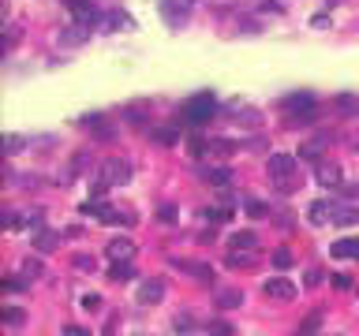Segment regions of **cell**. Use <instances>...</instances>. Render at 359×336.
Returning a JSON list of instances; mask_svg holds the SVG:
<instances>
[{
  "label": "cell",
  "instance_id": "obj_1",
  "mask_svg": "<svg viewBox=\"0 0 359 336\" xmlns=\"http://www.w3.org/2000/svg\"><path fill=\"white\" fill-rule=\"evenodd\" d=\"M266 172H269V180H274V187L281 194H292L300 187V172H296V157H288V154H274L266 161Z\"/></svg>",
  "mask_w": 359,
  "mask_h": 336
},
{
  "label": "cell",
  "instance_id": "obj_2",
  "mask_svg": "<svg viewBox=\"0 0 359 336\" xmlns=\"http://www.w3.org/2000/svg\"><path fill=\"white\" fill-rule=\"evenodd\" d=\"M124 183H132V161L113 157V161H105L101 172L94 176V191H105V187H124Z\"/></svg>",
  "mask_w": 359,
  "mask_h": 336
},
{
  "label": "cell",
  "instance_id": "obj_3",
  "mask_svg": "<svg viewBox=\"0 0 359 336\" xmlns=\"http://www.w3.org/2000/svg\"><path fill=\"white\" fill-rule=\"evenodd\" d=\"M217 116V97L213 94H195L188 105H183V120L195 124V127H202V124H210Z\"/></svg>",
  "mask_w": 359,
  "mask_h": 336
},
{
  "label": "cell",
  "instance_id": "obj_4",
  "mask_svg": "<svg viewBox=\"0 0 359 336\" xmlns=\"http://www.w3.org/2000/svg\"><path fill=\"white\" fill-rule=\"evenodd\" d=\"M281 108L288 112V120L292 124H311L314 120V94H307V90H300V94H288L285 101H281Z\"/></svg>",
  "mask_w": 359,
  "mask_h": 336
},
{
  "label": "cell",
  "instance_id": "obj_5",
  "mask_svg": "<svg viewBox=\"0 0 359 336\" xmlns=\"http://www.w3.org/2000/svg\"><path fill=\"white\" fill-rule=\"evenodd\" d=\"M195 12V0H161V19L169 27H183Z\"/></svg>",
  "mask_w": 359,
  "mask_h": 336
},
{
  "label": "cell",
  "instance_id": "obj_6",
  "mask_svg": "<svg viewBox=\"0 0 359 336\" xmlns=\"http://www.w3.org/2000/svg\"><path fill=\"white\" fill-rule=\"evenodd\" d=\"M161 299H165V280H161V277L143 280V284H139V291H135V302H139V307H157Z\"/></svg>",
  "mask_w": 359,
  "mask_h": 336
},
{
  "label": "cell",
  "instance_id": "obj_7",
  "mask_svg": "<svg viewBox=\"0 0 359 336\" xmlns=\"http://www.w3.org/2000/svg\"><path fill=\"white\" fill-rule=\"evenodd\" d=\"M90 30H94V27H86V23H79V19H75L71 27H64V30H60V45H64V49L86 45V41H90Z\"/></svg>",
  "mask_w": 359,
  "mask_h": 336
},
{
  "label": "cell",
  "instance_id": "obj_8",
  "mask_svg": "<svg viewBox=\"0 0 359 336\" xmlns=\"http://www.w3.org/2000/svg\"><path fill=\"white\" fill-rule=\"evenodd\" d=\"M266 299H274V302H292L296 299V284L292 280H285V277H277V280H266Z\"/></svg>",
  "mask_w": 359,
  "mask_h": 336
},
{
  "label": "cell",
  "instance_id": "obj_9",
  "mask_svg": "<svg viewBox=\"0 0 359 336\" xmlns=\"http://www.w3.org/2000/svg\"><path fill=\"white\" fill-rule=\"evenodd\" d=\"M105 254H108V262H132V258H135V243L124 240V235H116V240L105 243Z\"/></svg>",
  "mask_w": 359,
  "mask_h": 336
},
{
  "label": "cell",
  "instance_id": "obj_10",
  "mask_svg": "<svg viewBox=\"0 0 359 336\" xmlns=\"http://www.w3.org/2000/svg\"><path fill=\"white\" fill-rule=\"evenodd\" d=\"M337 228H352V224H359V205L352 202H333V221Z\"/></svg>",
  "mask_w": 359,
  "mask_h": 336
},
{
  "label": "cell",
  "instance_id": "obj_11",
  "mask_svg": "<svg viewBox=\"0 0 359 336\" xmlns=\"http://www.w3.org/2000/svg\"><path fill=\"white\" fill-rule=\"evenodd\" d=\"M172 265H176L180 273H188V277H195V280H202V284H213V269L206 265V262H188V258H176Z\"/></svg>",
  "mask_w": 359,
  "mask_h": 336
},
{
  "label": "cell",
  "instance_id": "obj_12",
  "mask_svg": "<svg viewBox=\"0 0 359 336\" xmlns=\"http://www.w3.org/2000/svg\"><path fill=\"white\" fill-rule=\"evenodd\" d=\"M68 8H71V15L79 19V23H86V27H97V23H101V12H97L90 0H68Z\"/></svg>",
  "mask_w": 359,
  "mask_h": 336
},
{
  "label": "cell",
  "instance_id": "obj_13",
  "mask_svg": "<svg viewBox=\"0 0 359 336\" xmlns=\"http://www.w3.org/2000/svg\"><path fill=\"white\" fill-rule=\"evenodd\" d=\"M225 265L228 269H255L258 265V251H239V247H232L225 258Z\"/></svg>",
  "mask_w": 359,
  "mask_h": 336
},
{
  "label": "cell",
  "instance_id": "obj_14",
  "mask_svg": "<svg viewBox=\"0 0 359 336\" xmlns=\"http://www.w3.org/2000/svg\"><path fill=\"white\" fill-rule=\"evenodd\" d=\"M322 183V187H341L344 183V172H341V165H318V176H314Z\"/></svg>",
  "mask_w": 359,
  "mask_h": 336
},
{
  "label": "cell",
  "instance_id": "obj_15",
  "mask_svg": "<svg viewBox=\"0 0 359 336\" xmlns=\"http://www.w3.org/2000/svg\"><path fill=\"white\" fill-rule=\"evenodd\" d=\"M333 108H337L341 116H359V94H337Z\"/></svg>",
  "mask_w": 359,
  "mask_h": 336
},
{
  "label": "cell",
  "instance_id": "obj_16",
  "mask_svg": "<svg viewBox=\"0 0 359 336\" xmlns=\"http://www.w3.org/2000/svg\"><path fill=\"white\" fill-rule=\"evenodd\" d=\"M330 254L333 258H356V262H359V240H337L330 247Z\"/></svg>",
  "mask_w": 359,
  "mask_h": 336
},
{
  "label": "cell",
  "instance_id": "obj_17",
  "mask_svg": "<svg viewBox=\"0 0 359 336\" xmlns=\"http://www.w3.org/2000/svg\"><path fill=\"white\" fill-rule=\"evenodd\" d=\"M217 307H221V310H236V307H244V291H236V288L217 291Z\"/></svg>",
  "mask_w": 359,
  "mask_h": 336
},
{
  "label": "cell",
  "instance_id": "obj_18",
  "mask_svg": "<svg viewBox=\"0 0 359 336\" xmlns=\"http://www.w3.org/2000/svg\"><path fill=\"white\" fill-rule=\"evenodd\" d=\"M307 217H311V224H330L333 221V202H314Z\"/></svg>",
  "mask_w": 359,
  "mask_h": 336
},
{
  "label": "cell",
  "instance_id": "obj_19",
  "mask_svg": "<svg viewBox=\"0 0 359 336\" xmlns=\"http://www.w3.org/2000/svg\"><path fill=\"white\" fill-rule=\"evenodd\" d=\"M236 124H244V127H262V112H258V108H236Z\"/></svg>",
  "mask_w": 359,
  "mask_h": 336
},
{
  "label": "cell",
  "instance_id": "obj_20",
  "mask_svg": "<svg viewBox=\"0 0 359 336\" xmlns=\"http://www.w3.org/2000/svg\"><path fill=\"white\" fill-rule=\"evenodd\" d=\"M206 180H210L213 187H228V183H232V172L221 165V168H210V172H206Z\"/></svg>",
  "mask_w": 359,
  "mask_h": 336
},
{
  "label": "cell",
  "instance_id": "obj_21",
  "mask_svg": "<svg viewBox=\"0 0 359 336\" xmlns=\"http://www.w3.org/2000/svg\"><path fill=\"white\" fill-rule=\"evenodd\" d=\"M232 247H239V251H258V240H255V232H236Z\"/></svg>",
  "mask_w": 359,
  "mask_h": 336
},
{
  "label": "cell",
  "instance_id": "obj_22",
  "mask_svg": "<svg viewBox=\"0 0 359 336\" xmlns=\"http://www.w3.org/2000/svg\"><path fill=\"white\" fill-rule=\"evenodd\" d=\"M132 15L127 12H108V30H132Z\"/></svg>",
  "mask_w": 359,
  "mask_h": 336
},
{
  "label": "cell",
  "instance_id": "obj_23",
  "mask_svg": "<svg viewBox=\"0 0 359 336\" xmlns=\"http://www.w3.org/2000/svg\"><path fill=\"white\" fill-rule=\"evenodd\" d=\"M19 228H23V232H41V210H30L27 217H23V221H19Z\"/></svg>",
  "mask_w": 359,
  "mask_h": 336
},
{
  "label": "cell",
  "instance_id": "obj_24",
  "mask_svg": "<svg viewBox=\"0 0 359 336\" xmlns=\"http://www.w3.org/2000/svg\"><path fill=\"white\" fill-rule=\"evenodd\" d=\"M19 277H23V280H38L41 277V262H38V258H27V262L19 265Z\"/></svg>",
  "mask_w": 359,
  "mask_h": 336
},
{
  "label": "cell",
  "instance_id": "obj_25",
  "mask_svg": "<svg viewBox=\"0 0 359 336\" xmlns=\"http://www.w3.org/2000/svg\"><path fill=\"white\" fill-rule=\"evenodd\" d=\"M0 318H4L8 329H19V325L27 321V314H23V310H15V307H4V314H0Z\"/></svg>",
  "mask_w": 359,
  "mask_h": 336
},
{
  "label": "cell",
  "instance_id": "obj_26",
  "mask_svg": "<svg viewBox=\"0 0 359 336\" xmlns=\"http://www.w3.org/2000/svg\"><path fill=\"white\" fill-rule=\"evenodd\" d=\"M154 138H157V146H176L180 131H176V127H161V131H154Z\"/></svg>",
  "mask_w": 359,
  "mask_h": 336
},
{
  "label": "cell",
  "instance_id": "obj_27",
  "mask_svg": "<svg viewBox=\"0 0 359 336\" xmlns=\"http://www.w3.org/2000/svg\"><path fill=\"white\" fill-rule=\"evenodd\" d=\"M172 329H176V333H191V329H199V325H195L191 314H176V318H172Z\"/></svg>",
  "mask_w": 359,
  "mask_h": 336
},
{
  "label": "cell",
  "instance_id": "obj_28",
  "mask_svg": "<svg viewBox=\"0 0 359 336\" xmlns=\"http://www.w3.org/2000/svg\"><path fill=\"white\" fill-rule=\"evenodd\" d=\"M322 146H325L322 138H314V143H307V146L300 149V157H303V161H318V154H322Z\"/></svg>",
  "mask_w": 359,
  "mask_h": 336
},
{
  "label": "cell",
  "instance_id": "obj_29",
  "mask_svg": "<svg viewBox=\"0 0 359 336\" xmlns=\"http://www.w3.org/2000/svg\"><path fill=\"white\" fill-rule=\"evenodd\" d=\"M57 247H60V235L38 232V251H57Z\"/></svg>",
  "mask_w": 359,
  "mask_h": 336
},
{
  "label": "cell",
  "instance_id": "obj_30",
  "mask_svg": "<svg viewBox=\"0 0 359 336\" xmlns=\"http://www.w3.org/2000/svg\"><path fill=\"white\" fill-rule=\"evenodd\" d=\"M132 277H135L132 262H116V265H113V280H132Z\"/></svg>",
  "mask_w": 359,
  "mask_h": 336
},
{
  "label": "cell",
  "instance_id": "obj_31",
  "mask_svg": "<svg viewBox=\"0 0 359 336\" xmlns=\"http://www.w3.org/2000/svg\"><path fill=\"white\" fill-rule=\"evenodd\" d=\"M244 210L251 213V217H266V213H269L266 202H258V198H244Z\"/></svg>",
  "mask_w": 359,
  "mask_h": 336
},
{
  "label": "cell",
  "instance_id": "obj_32",
  "mask_svg": "<svg viewBox=\"0 0 359 336\" xmlns=\"http://www.w3.org/2000/svg\"><path fill=\"white\" fill-rule=\"evenodd\" d=\"M296 262H292V254L288 251H274V269H281V273H285V269H292Z\"/></svg>",
  "mask_w": 359,
  "mask_h": 336
},
{
  "label": "cell",
  "instance_id": "obj_33",
  "mask_svg": "<svg viewBox=\"0 0 359 336\" xmlns=\"http://www.w3.org/2000/svg\"><path fill=\"white\" fill-rule=\"evenodd\" d=\"M19 149H23V138H19V135H8V138H4V154H8V157H15Z\"/></svg>",
  "mask_w": 359,
  "mask_h": 336
},
{
  "label": "cell",
  "instance_id": "obj_34",
  "mask_svg": "<svg viewBox=\"0 0 359 336\" xmlns=\"http://www.w3.org/2000/svg\"><path fill=\"white\" fill-rule=\"evenodd\" d=\"M75 269H79V273H94L97 265H94V258H90V254H79V258H75Z\"/></svg>",
  "mask_w": 359,
  "mask_h": 336
},
{
  "label": "cell",
  "instance_id": "obj_35",
  "mask_svg": "<svg viewBox=\"0 0 359 336\" xmlns=\"http://www.w3.org/2000/svg\"><path fill=\"white\" fill-rule=\"evenodd\" d=\"M0 288H4V291H27V280H15V277H4V280H0Z\"/></svg>",
  "mask_w": 359,
  "mask_h": 336
},
{
  "label": "cell",
  "instance_id": "obj_36",
  "mask_svg": "<svg viewBox=\"0 0 359 336\" xmlns=\"http://www.w3.org/2000/svg\"><path fill=\"white\" fill-rule=\"evenodd\" d=\"M318 325H322V314H311V318L300 325V333H314V329H318Z\"/></svg>",
  "mask_w": 359,
  "mask_h": 336
},
{
  "label": "cell",
  "instance_id": "obj_37",
  "mask_svg": "<svg viewBox=\"0 0 359 336\" xmlns=\"http://www.w3.org/2000/svg\"><path fill=\"white\" fill-rule=\"evenodd\" d=\"M15 38H19V30H15V27H8V34H4V52H12Z\"/></svg>",
  "mask_w": 359,
  "mask_h": 336
},
{
  "label": "cell",
  "instance_id": "obj_38",
  "mask_svg": "<svg viewBox=\"0 0 359 336\" xmlns=\"http://www.w3.org/2000/svg\"><path fill=\"white\" fill-rule=\"evenodd\" d=\"M210 333H217V336H228V333H232V325H228V321H213V325H210Z\"/></svg>",
  "mask_w": 359,
  "mask_h": 336
},
{
  "label": "cell",
  "instance_id": "obj_39",
  "mask_svg": "<svg viewBox=\"0 0 359 336\" xmlns=\"http://www.w3.org/2000/svg\"><path fill=\"white\" fill-rule=\"evenodd\" d=\"M333 288H341V291H348V288H352V280H348L344 273H337V277H333Z\"/></svg>",
  "mask_w": 359,
  "mask_h": 336
},
{
  "label": "cell",
  "instance_id": "obj_40",
  "mask_svg": "<svg viewBox=\"0 0 359 336\" xmlns=\"http://www.w3.org/2000/svg\"><path fill=\"white\" fill-rule=\"evenodd\" d=\"M311 27H314V30H325V27H330V15H314Z\"/></svg>",
  "mask_w": 359,
  "mask_h": 336
},
{
  "label": "cell",
  "instance_id": "obj_41",
  "mask_svg": "<svg viewBox=\"0 0 359 336\" xmlns=\"http://www.w3.org/2000/svg\"><path fill=\"white\" fill-rule=\"evenodd\" d=\"M83 307L86 310H97V307H101V299H97V295H83Z\"/></svg>",
  "mask_w": 359,
  "mask_h": 336
},
{
  "label": "cell",
  "instance_id": "obj_42",
  "mask_svg": "<svg viewBox=\"0 0 359 336\" xmlns=\"http://www.w3.org/2000/svg\"><path fill=\"white\" fill-rule=\"evenodd\" d=\"M157 217H161V221H172V217H176V210H172V205H161Z\"/></svg>",
  "mask_w": 359,
  "mask_h": 336
},
{
  "label": "cell",
  "instance_id": "obj_43",
  "mask_svg": "<svg viewBox=\"0 0 359 336\" xmlns=\"http://www.w3.org/2000/svg\"><path fill=\"white\" fill-rule=\"evenodd\" d=\"M344 198H359V183H344Z\"/></svg>",
  "mask_w": 359,
  "mask_h": 336
},
{
  "label": "cell",
  "instance_id": "obj_44",
  "mask_svg": "<svg viewBox=\"0 0 359 336\" xmlns=\"http://www.w3.org/2000/svg\"><path fill=\"white\" fill-rule=\"evenodd\" d=\"M307 284H311V288L322 284V273H318V269H311V273H307Z\"/></svg>",
  "mask_w": 359,
  "mask_h": 336
},
{
  "label": "cell",
  "instance_id": "obj_45",
  "mask_svg": "<svg viewBox=\"0 0 359 336\" xmlns=\"http://www.w3.org/2000/svg\"><path fill=\"white\" fill-rule=\"evenodd\" d=\"M356 149H359V146H356Z\"/></svg>",
  "mask_w": 359,
  "mask_h": 336
}]
</instances>
